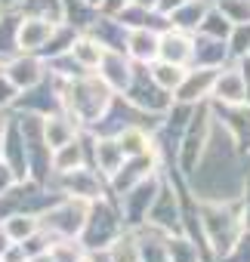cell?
Masks as SVG:
<instances>
[{
	"label": "cell",
	"instance_id": "cell-6",
	"mask_svg": "<svg viewBox=\"0 0 250 262\" xmlns=\"http://www.w3.org/2000/svg\"><path fill=\"white\" fill-rule=\"evenodd\" d=\"M213 96H216L222 105H244V102H247V80H244V71L232 68V71L216 74V80H213Z\"/></svg>",
	"mask_w": 250,
	"mask_h": 262
},
{
	"label": "cell",
	"instance_id": "cell-10",
	"mask_svg": "<svg viewBox=\"0 0 250 262\" xmlns=\"http://www.w3.org/2000/svg\"><path fill=\"white\" fill-rule=\"evenodd\" d=\"M158 43H161V37L149 28H136L127 37V50L136 62H155L158 59Z\"/></svg>",
	"mask_w": 250,
	"mask_h": 262
},
{
	"label": "cell",
	"instance_id": "cell-3",
	"mask_svg": "<svg viewBox=\"0 0 250 262\" xmlns=\"http://www.w3.org/2000/svg\"><path fill=\"white\" fill-rule=\"evenodd\" d=\"M53 34H56V25L50 19H40V16L22 19L19 22V34H16V47L22 53H37V50H44L50 43Z\"/></svg>",
	"mask_w": 250,
	"mask_h": 262
},
{
	"label": "cell",
	"instance_id": "cell-25",
	"mask_svg": "<svg viewBox=\"0 0 250 262\" xmlns=\"http://www.w3.org/2000/svg\"><path fill=\"white\" fill-rule=\"evenodd\" d=\"M10 244H13V241H10V234H7L4 228H0V256H4V250H7Z\"/></svg>",
	"mask_w": 250,
	"mask_h": 262
},
{
	"label": "cell",
	"instance_id": "cell-19",
	"mask_svg": "<svg viewBox=\"0 0 250 262\" xmlns=\"http://www.w3.org/2000/svg\"><path fill=\"white\" fill-rule=\"evenodd\" d=\"M167 256H170V262H198V250L189 241H170Z\"/></svg>",
	"mask_w": 250,
	"mask_h": 262
},
{
	"label": "cell",
	"instance_id": "cell-12",
	"mask_svg": "<svg viewBox=\"0 0 250 262\" xmlns=\"http://www.w3.org/2000/svg\"><path fill=\"white\" fill-rule=\"evenodd\" d=\"M96 161H99V170H102L105 176H114V173L120 170V164L127 161V155L120 151L117 139H99V142H96Z\"/></svg>",
	"mask_w": 250,
	"mask_h": 262
},
{
	"label": "cell",
	"instance_id": "cell-17",
	"mask_svg": "<svg viewBox=\"0 0 250 262\" xmlns=\"http://www.w3.org/2000/svg\"><path fill=\"white\" fill-rule=\"evenodd\" d=\"M53 167L59 173H68V170L80 167V145H77V139H71V142H65L62 148L53 151Z\"/></svg>",
	"mask_w": 250,
	"mask_h": 262
},
{
	"label": "cell",
	"instance_id": "cell-24",
	"mask_svg": "<svg viewBox=\"0 0 250 262\" xmlns=\"http://www.w3.org/2000/svg\"><path fill=\"white\" fill-rule=\"evenodd\" d=\"M182 4H189V0H158L155 7H158L161 13H176V10H179Z\"/></svg>",
	"mask_w": 250,
	"mask_h": 262
},
{
	"label": "cell",
	"instance_id": "cell-9",
	"mask_svg": "<svg viewBox=\"0 0 250 262\" xmlns=\"http://www.w3.org/2000/svg\"><path fill=\"white\" fill-rule=\"evenodd\" d=\"M65 188L71 191V198L77 194V198H84V201H96V198L102 194L96 173H90V170H84V167H74V170L65 173Z\"/></svg>",
	"mask_w": 250,
	"mask_h": 262
},
{
	"label": "cell",
	"instance_id": "cell-18",
	"mask_svg": "<svg viewBox=\"0 0 250 262\" xmlns=\"http://www.w3.org/2000/svg\"><path fill=\"white\" fill-rule=\"evenodd\" d=\"M219 13L232 25H244L250 22V0H219Z\"/></svg>",
	"mask_w": 250,
	"mask_h": 262
},
{
	"label": "cell",
	"instance_id": "cell-1",
	"mask_svg": "<svg viewBox=\"0 0 250 262\" xmlns=\"http://www.w3.org/2000/svg\"><path fill=\"white\" fill-rule=\"evenodd\" d=\"M108 99H111V90L99 80H77L71 86V111H74V120H99L102 111L108 108Z\"/></svg>",
	"mask_w": 250,
	"mask_h": 262
},
{
	"label": "cell",
	"instance_id": "cell-5",
	"mask_svg": "<svg viewBox=\"0 0 250 262\" xmlns=\"http://www.w3.org/2000/svg\"><path fill=\"white\" fill-rule=\"evenodd\" d=\"M195 53V43L185 37L182 28H170L161 34V43H158V59L161 62H173V65H185Z\"/></svg>",
	"mask_w": 250,
	"mask_h": 262
},
{
	"label": "cell",
	"instance_id": "cell-7",
	"mask_svg": "<svg viewBox=\"0 0 250 262\" xmlns=\"http://www.w3.org/2000/svg\"><path fill=\"white\" fill-rule=\"evenodd\" d=\"M7 77L16 83V90H22V86L31 90L40 83V62L34 56H19L7 65Z\"/></svg>",
	"mask_w": 250,
	"mask_h": 262
},
{
	"label": "cell",
	"instance_id": "cell-21",
	"mask_svg": "<svg viewBox=\"0 0 250 262\" xmlns=\"http://www.w3.org/2000/svg\"><path fill=\"white\" fill-rule=\"evenodd\" d=\"M201 28H204L210 37H225L228 28H232V22H228L222 13H213V16H204V19H201Z\"/></svg>",
	"mask_w": 250,
	"mask_h": 262
},
{
	"label": "cell",
	"instance_id": "cell-8",
	"mask_svg": "<svg viewBox=\"0 0 250 262\" xmlns=\"http://www.w3.org/2000/svg\"><path fill=\"white\" fill-rule=\"evenodd\" d=\"M213 80H216V71H213V68H201L198 74L185 71L182 83L176 86V99H182V102H195V99H201L207 90H213Z\"/></svg>",
	"mask_w": 250,
	"mask_h": 262
},
{
	"label": "cell",
	"instance_id": "cell-26",
	"mask_svg": "<svg viewBox=\"0 0 250 262\" xmlns=\"http://www.w3.org/2000/svg\"><path fill=\"white\" fill-rule=\"evenodd\" d=\"M80 262H93V259H80Z\"/></svg>",
	"mask_w": 250,
	"mask_h": 262
},
{
	"label": "cell",
	"instance_id": "cell-11",
	"mask_svg": "<svg viewBox=\"0 0 250 262\" xmlns=\"http://www.w3.org/2000/svg\"><path fill=\"white\" fill-rule=\"evenodd\" d=\"M71 139H74V126H71L68 117H47V123H44V145L50 151L62 148Z\"/></svg>",
	"mask_w": 250,
	"mask_h": 262
},
{
	"label": "cell",
	"instance_id": "cell-4",
	"mask_svg": "<svg viewBox=\"0 0 250 262\" xmlns=\"http://www.w3.org/2000/svg\"><path fill=\"white\" fill-rule=\"evenodd\" d=\"M96 68L102 71V83H105L108 90H127V86L133 83V71H130V62L123 59L117 50H105Z\"/></svg>",
	"mask_w": 250,
	"mask_h": 262
},
{
	"label": "cell",
	"instance_id": "cell-20",
	"mask_svg": "<svg viewBox=\"0 0 250 262\" xmlns=\"http://www.w3.org/2000/svg\"><path fill=\"white\" fill-rule=\"evenodd\" d=\"M50 256H53V262H80V250H77L74 241H59V244H53V247H50Z\"/></svg>",
	"mask_w": 250,
	"mask_h": 262
},
{
	"label": "cell",
	"instance_id": "cell-27",
	"mask_svg": "<svg viewBox=\"0 0 250 262\" xmlns=\"http://www.w3.org/2000/svg\"><path fill=\"white\" fill-rule=\"evenodd\" d=\"M247 53H250V50H247Z\"/></svg>",
	"mask_w": 250,
	"mask_h": 262
},
{
	"label": "cell",
	"instance_id": "cell-16",
	"mask_svg": "<svg viewBox=\"0 0 250 262\" xmlns=\"http://www.w3.org/2000/svg\"><path fill=\"white\" fill-rule=\"evenodd\" d=\"M108 256H111V262H142V259H139V244H136L133 234L117 237V241L111 244Z\"/></svg>",
	"mask_w": 250,
	"mask_h": 262
},
{
	"label": "cell",
	"instance_id": "cell-2",
	"mask_svg": "<svg viewBox=\"0 0 250 262\" xmlns=\"http://www.w3.org/2000/svg\"><path fill=\"white\" fill-rule=\"evenodd\" d=\"M87 207L77 201H65V204H59V207H53L44 219H40V231H56V234H62V237H74L80 228H84V222H87Z\"/></svg>",
	"mask_w": 250,
	"mask_h": 262
},
{
	"label": "cell",
	"instance_id": "cell-23",
	"mask_svg": "<svg viewBox=\"0 0 250 262\" xmlns=\"http://www.w3.org/2000/svg\"><path fill=\"white\" fill-rule=\"evenodd\" d=\"M13 182H16L13 167H10V164H0V194H7V191L13 188Z\"/></svg>",
	"mask_w": 250,
	"mask_h": 262
},
{
	"label": "cell",
	"instance_id": "cell-14",
	"mask_svg": "<svg viewBox=\"0 0 250 262\" xmlns=\"http://www.w3.org/2000/svg\"><path fill=\"white\" fill-rule=\"evenodd\" d=\"M149 74H152V80H155L161 90L173 93V90L182 83V77H185V68H182V65H173V62H155Z\"/></svg>",
	"mask_w": 250,
	"mask_h": 262
},
{
	"label": "cell",
	"instance_id": "cell-13",
	"mask_svg": "<svg viewBox=\"0 0 250 262\" xmlns=\"http://www.w3.org/2000/svg\"><path fill=\"white\" fill-rule=\"evenodd\" d=\"M68 53H71V59H77L80 68H96L99 59H102V53H105V47L96 37H77Z\"/></svg>",
	"mask_w": 250,
	"mask_h": 262
},
{
	"label": "cell",
	"instance_id": "cell-22",
	"mask_svg": "<svg viewBox=\"0 0 250 262\" xmlns=\"http://www.w3.org/2000/svg\"><path fill=\"white\" fill-rule=\"evenodd\" d=\"M16 93H19V90H16V83L4 74V77H0V105H10V102L16 99Z\"/></svg>",
	"mask_w": 250,
	"mask_h": 262
},
{
	"label": "cell",
	"instance_id": "cell-15",
	"mask_svg": "<svg viewBox=\"0 0 250 262\" xmlns=\"http://www.w3.org/2000/svg\"><path fill=\"white\" fill-rule=\"evenodd\" d=\"M40 228V219L37 216H22V213H16V216H10L7 222H4V231L10 234V241H25V237H31L34 231Z\"/></svg>",
	"mask_w": 250,
	"mask_h": 262
}]
</instances>
